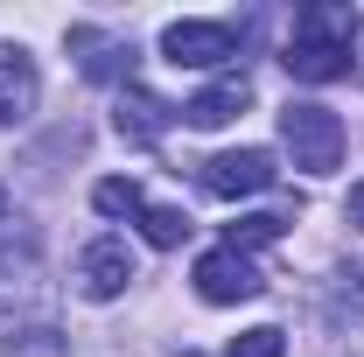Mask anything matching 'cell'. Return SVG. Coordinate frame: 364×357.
Instances as JSON below:
<instances>
[{
    "label": "cell",
    "instance_id": "cell-2",
    "mask_svg": "<svg viewBox=\"0 0 364 357\" xmlns=\"http://www.w3.org/2000/svg\"><path fill=\"white\" fill-rule=\"evenodd\" d=\"M280 140H287V154H294L301 176H329L343 161V119L329 105H309V98L280 112Z\"/></svg>",
    "mask_w": 364,
    "mask_h": 357
},
{
    "label": "cell",
    "instance_id": "cell-10",
    "mask_svg": "<svg viewBox=\"0 0 364 357\" xmlns=\"http://www.w3.org/2000/svg\"><path fill=\"white\" fill-rule=\"evenodd\" d=\"M36 98H43V78H36V63H28L21 49L0 43V127H21V119L36 112Z\"/></svg>",
    "mask_w": 364,
    "mask_h": 357
},
{
    "label": "cell",
    "instance_id": "cell-17",
    "mask_svg": "<svg viewBox=\"0 0 364 357\" xmlns=\"http://www.w3.org/2000/svg\"><path fill=\"white\" fill-rule=\"evenodd\" d=\"M182 357H196V351H182Z\"/></svg>",
    "mask_w": 364,
    "mask_h": 357
},
{
    "label": "cell",
    "instance_id": "cell-12",
    "mask_svg": "<svg viewBox=\"0 0 364 357\" xmlns=\"http://www.w3.org/2000/svg\"><path fill=\"white\" fill-rule=\"evenodd\" d=\"M225 357H287V329H273V322H259V329H245V336H231Z\"/></svg>",
    "mask_w": 364,
    "mask_h": 357
},
{
    "label": "cell",
    "instance_id": "cell-5",
    "mask_svg": "<svg viewBox=\"0 0 364 357\" xmlns=\"http://www.w3.org/2000/svg\"><path fill=\"white\" fill-rule=\"evenodd\" d=\"M127 280H134V245L127 238H91L85 252H77V294L85 302H112V294H127Z\"/></svg>",
    "mask_w": 364,
    "mask_h": 357
},
{
    "label": "cell",
    "instance_id": "cell-9",
    "mask_svg": "<svg viewBox=\"0 0 364 357\" xmlns=\"http://www.w3.org/2000/svg\"><path fill=\"white\" fill-rule=\"evenodd\" d=\"M245 105H252V78H238V70H231V78H218V85H203V91H196V98L182 105V119L210 134V127H231Z\"/></svg>",
    "mask_w": 364,
    "mask_h": 357
},
{
    "label": "cell",
    "instance_id": "cell-16",
    "mask_svg": "<svg viewBox=\"0 0 364 357\" xmlns=\"http://www.w3.org/2000/svg\"><path fill=\"white\" fill-rule=\"evenodd\" d=\"M343 218H350V224H358V231H364V182H358V189H350V203H343Z\"/></svg>",
    "mask_w": 364,
    "mask_h": 357
},
{
    "label": "cell",
    "instance_id": "cell-15",
    "mask_svg": "<svg viewBox=\"0 0 364 357\" xmlns=\"http://www.w3.org/2000/svg\"><path fill=\"white\" fill-rule=\"evenodd\" d=\"M7 357H63V343H56V329H21L7 343Z\"/></svg>",
    "mask_w": 364,
    "mask_h": 357
},
{
    "label": "cell",
    "instance_id": "cell-6",
    "mask_svg": "<svg viewBox=\"0 0 364 357\" xmlns=\"http://www.w3.org/2000/svg\"><path fill=\"white\" fill-rule=\"evenodd\" d=\"M203 189H210V196H225V203L259 196V189H273V154H267V147H231V154H210V161H203Z\"/></svg>",
    "mask_w": 364,
    "mask_h": 357
},
{
    "label": "cell",
    "instance_id": "cell-1",
    "mask_svg": "<svg viewBox=\"0 0 364 357\" xmlns=\"http://www.w3.org/2000/svg\"><path fill=\"white\" fill-rule=\"evenodd\" d=\"M358 7L350 0H309V7H294V28H287V49H280V63H287V78H301V85H336V78H350V63H358Z\"/></svg>",
    "mask_w": 364,
    "mask_h": 357
},
{
    "label": "cell",
    "instance_id": "cell-3",
    "mask_svg": "<svg viewBox=\"0 0 364 357\" xmlns=\"http://www.w3.org/2000/svg\"><path fill=\"white\" fill-rule=\"evenodd\" d=\"M161 56L176 70H218L238 56V28L231 21H168L161 28Z\"/></svg>",
    "mask_w": 364,
    "mask_h": 357
},
{
    "label": "cell",
    "instance_id": "cell-13",
    "mask_svg": "<svg viewBox=\"0 0 364 357\" xmlns=\"http://www.w3.org/2000/svg\"><path fill=\"white\" fill-rule=\"evenodd\" d=\"M91 203H98V211H105V218H140V203H147V196H140V182H98V189H91Z\"/></svg>",
    "mask_w": 364,
    "mask_h": 357
},
{
    "label": "cell",
    "instance_id": "cell-11",
    "mask_svg": "<svg viewBox=\"0 0 364 357\" xmlns=\"http://www.w3.org/2000/svg\"><path fill=\"white\" fill-rule=\"evenodd\" d=\"M140 238L161 245V252H176L182 238H189V218H182L176 203H140Z\"/></svg>",
    "mask_w": 364,
    "mask_h": 357
},
{
    "label": "cell",
    "instance_id": "cell-4",
    "mask_svg": "<svg viewBox=\"0 0 364 357\" xmlns=\"http://www.w3.org/2000/svg\"><path fill=\"white\" fill-rule=\"evenodd\" d=\"M267 280H259V267L238 252V245H210L203 260H196V294L203 302H218V309H231V302H252Z\"/></svg>",
    "mask_w": 364,
    "mask_h": 357
},
{
    "label": "cell",
    "instance_id": "cell-7",
    "mask_svg": "<svg viewBox=\"0 0 364 357\" xmlns=\"http://www.w3.org/2000/svg\"><path fill=\"white\" fill-rule=\"evenodd\" d=\"M70 49H77V70L91 85H134V43L105 36V28H70Z\"/></svg>",
    "mask_w": 364,
    "mask_h": 357
},
{
    "label": "cell",
    "instance_id": "cell-14",
    "mask_svg": "<svg viewBox=\"0 0 364 357\" xmlns=\"http://www.w3.org/2000/svg\"><path fill=\"white\" fill-rule=\"evenodd\" d=\"M280 231H287L280 218H267V211H252V218H238V224H231V238H225V245H238V252H252V245H273Z\"/></svg>",
    "mask_w": 364,
    "mask_h": 357
},
{
    "label": "cell",
    "instance_id": "cell-8",
    "mask_svg": "<svg viewBox=\"0 0 364 357\" xmlns=\"http://www.w3.org/2000/svg\"><path fill=\"white\" fill-rule=\"evenodd\" d=\"M168 98H154L147 85H127L119 91V105H112V127H119V140H134V147H154V140L168 134Z\"/></svg>",
    "mask_w": 364,
    "mask_h": 357
}]
</instances>
